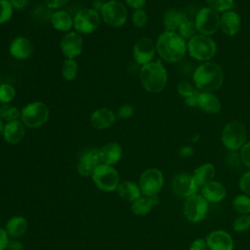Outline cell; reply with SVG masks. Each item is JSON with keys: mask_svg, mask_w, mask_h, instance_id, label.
I'll list each match as a JSON object with an SVG mask.
<instances>
[{"mask_svg": "<svg viewBox=\"0 0 250 250\" xmlns=\"http://www.w3.org/2000/svg\"><path fill=\"white\" fill-rule=\"evenodd\" d=\"M187 15L179 10L170 9L163 16V25L167 31H177L181 24L187 21Z\"/></svg>", "mask_w": 250, "mask_h": 250, "instance_id": "obj_25", "label": "cell"}, {"mask_svg": "<svg viewBox=\"0 0 250 250\" xmlns=\"http://www.w3.org/2000/svg\"><path fill=\"white\" fill-rule=\"evenodd\" d=\"M208 211V201L198 194H194L187 198L184 205L185 217L191 223H198L202 221Z\"/></svg>", "mask_w": 250, "mask_h": 250, "instance_id": "obj_12", "label": "cell"}, {"mask_svg": "<svg viewBox=\"0 0 250 250\" xmlns=\"http://www.w3.org/2000/svg\"><path fill=\"white\" fill-rule=\"evenodd\" d=\"M156 52V45L150 38H140L134 45L133 56L137 63L145 65L152 62Z\"/></svg>", "mask_w": 250, "mask_h": 250, "instance_id": "obj_13", "label": "cell"}, {"mask_svg": "<svg viewBox=\"0 0 250 250\" xmlns=\"http://www.w3.org/2000/svg\"><path fill=\"white\" fill-rule=\"evenodd\" d=\"M8 235L17 238L25 233L27 230V222L26 220L21 216H15L12 217L6 224V229Z\"/></svg>", "mask_w": 250, "mask_h": 250, "instance_id": "obj_29", "label": "cell"}, {"mask_svg": "<svg viewBox=\"0 0 250 250\" xmlns=\"http://www.w3.org/2000/svg\"><path fill=\"white\" fill-rule=\"evenodd\" d=\"M232 228H233V230L238 232L247 230L250 228V215L244 214L236 217L232 224Z\"/></svg>", "mask_w": 250, "mask_h": 250, "instance_id": "obj_38", "label": "cell"}, {"mask_svg": "<svg viewBox=\"0 0 250 250\" xmlns=\"http://www.w3.org/2000/svg\"><path fill=\"white\" fill-rule=\"evenodd\" d=\"M197 189L198 185L194 178L188 174H179L172 182V190L180 197L188 198L194 195Z\"/></svg>", "mask_w": 250, "mask_h": 250, "instance_id": "obj_14", "label": "cell"}, {"mask_svg": "<svg viewBox=\"0 0 250 250\" xmlns=\"http://www.w3.org/2000/svg\"><path fill=\"white\" fill-rule=\"evenodd\" d=\"M134 107L131 104H123L117 111V117L120 119H128L134 114Z\"/></svg>", "mask_w": 250, "mask_h": 250, "instance_id": "obj_43", "label": "cell"}, {"mask_svg": "<svg viewBox=\"0 0 250 250\" xmlns=\"http://www.w3.org/2000/svg\"><path fill=\"white\" fill-rule=\"evenodd\" d=\"M241 25V20L239 15L231 10L226 11L220 17V28L224 34L232 36L235 35Z\"/></svg>", "mask_w": 250, "mask_h": 250, "instance_id": "obj_18", "label": "cell"}, {"mask_svg": "<svg viewBox=\"0 0 250 250\" xmlns=\"http://www.w3.org/2000/svg\"><path fill=\"white\" fill-rule=\"evenodd\" d=\"M158 203L157 195L153 196H141L133 201L131 210L137 216H145L150 212V210Z\"/></svg>", "mask_w": 250, "mask_h": 250, "instance_id": "obj_26", "label": "cell"}, {"mask_svg": "<svg viewBox=\"0 0 250 250\" xmlns=\"http://www.w3.org/2000/svg\"><path fill=\"white\" fill-rule=\"evenodd\" d=\"M44 2L51 9H59L63 7L68 0H44Z\"/></svg>", "mask_w": 250, "mask_h": 250, "instance_id": "obj_47", "label": "cell"}, {"mask_svg": "<svg viewBox=\"0 0 250 250\" xmlns=\"http://www.w3.org/2000/svg\"><path fill=\"white\" fill-rule=\"evenodd\" d=\"M24 136V125L20 120H14L7 122L3 129L4 140L11 144L16 145L20 143Z\"/></svg>", "mask_w": 250, "mask_h": 250, "instance_id": "obj_19", "label": "cell"}, {"mask_svg": "<svg viewBox=\"0 0 250 250\" xmlns=\"http://www.w3.org/2000/svg\"><path fill=\"white\" fill-rule=\"evenodd\" d=\"M188 250H209V247L205 239L196 238L190 243Z\"/></svg>", "mask_w": 250, "mask_h": 250, "instance_id": "obj_44", "label": "cell"}, {"mask_svg": "<svg viewBox=\"0 0 250 250\" xmlns=\"http://www.w3.org/2000/svg\"><path fill=\"white\" fill-rule=\"evenodd\" d=\"M202 196L208 202H219L222 201L227 194L226 188L217 181H212L209 184L202 187Z\"/></svg>", "mask_w": 250, "mask_h": 250, "instance_id": "obj_24", "label": "cell"}, {"mask_svg": "<svg viewBox=\"0 0 250 250\" xmlns=\"http://www.w3.org/2000/svg\"><path fill=\"white\" fill-rule=\"evenodd\" d=\"M167 71L159 62H151L142 66L140 71V81L142 86L150 93L162 91L167 83Z\"/></svg>", "mask_w": 250, "mask_h": 250, "instance_id": "obj_3", "label": "cell"}, {"mask_svg": "<svg viewBox=\"0 0 250 250\" xmlns=\"http://www.w3.org/2000/svg\"><path fill=\"white\" fill-rule=\"evenodd\" d=\"M247 137L245 126L236 120L229 122L222 131V143L229 150H237L243 146Z\"/></svg>", "mask_w": 250, "mask_h": 250, "instance_id": "obj_6", "label": "cell"}, {"mask_svg": "<svg viewBox=\"0 0 250 250\" xmlns=\"http://www.w3.org/2000/svg\"><path fill=\"white\" fill-rule=\"evenodd\" d=\"M3 129H4V126H3L2 120L0 119V137L3 135Z\"/></svg>", "mask_w": 250, "mask_h": 250, "instance_id": "obj_52", "label": "cell"}, {"mask_svg": "<svg viewBox=\"0 0 250 250\" xmlns=\"http://www.w3.org/2000/svg\"><path fill=\"white\" fill-rule=\"evenodd\" d=\"M188 50L186 40L175 31L162 32L156 41V51L160 58L168 62L181 61Z\"/></svg>", "mask_w": 250, "mask_h": 250, "instance_id": "obj_1", "label": "cell"}, {"mask_svg": "<svg viewBox=\"0 0 250 250\" xmlns=\"http://www.w3.org/2000/svg\"><path fill=\"white\" fill-rule=\"evenodd\" d=\"M51 23L59 31H68L73 25V19L64 11H57L51 16Z\"/></svg>", "mask_w": 250, "mask_h": 250, "instance_id": "obj_30", "label": "cell"}, {"mask_svg": "<svg viewBox=\"0 0 250 250\" xmlns=\"http://www.w3.org/2000/svg\"><path fill=\"white\" fill-rule=\"evenodd\" d=\"M164 185L162 172L156 168H149L144 171L139 179V187L144 195L153 196L161 190Z\"/></svg>", "mask_w": 250, "mask_h": 250, "instance_id": "obj_10", "label": "cell"}, {"mask_svg": "<svg viewBox=\"0 0 250 250\" xmlns=\"http://www.w3.org/2000/svg\"><path fill=\"white\" fill-rule=\"evenodd\" d=\"M101 14L104 21L112 26L120 27L127 20V10L125 6L117 0H109L101 5Z\"/></svg>", "mask_w": 250, "mask_h": 250, "instance_id": "obj_8", "label": "cell"}, {"mask_svg": "<svg viewBox=\"0 0 250 250\" xmlns=\"http://www.w3.org/2000/svg\"><path fill=\"white\" fill-rule=\"evenodd\" d=\"M232 208L240 215L250 213V197L246 194H238L232 200Z\"/></svg>", "mask_w": 250, "mask_h": 250, "instance_id": "obj_31", "label": "cell"}, {"mask_svg": "<svg viewBox=\"0 0 250 250\" xmlns=\"http://www.w3.org/2000/svg\"><path fill=\"white\" fill-rule=\"evenodd\" d=\"M177 91H178L179 95H181L185 99V98H188L190 95H192L196 90L190 82H188L187 80H182L178 84Z\"/></svg>", "mask_w": 250, "mask_h": 250, "instance_id": "obj_39", "label": "cell"}, {"mask_svg": "<svg viewBox=\"0 0 250 250\" xmlns=\"http://www.w3.org/2000/svg\"><path fill=\"white\" fill-rule=\"evenodd\" d=\"M192 177L198 187H203L213 181L215 177V167L211 163L201 164L193 171Z\"/></svg>", "mask_w": 250, "mask_h": 250, "instance_id": "obj_27", "label": "cell"}, {"mask_svg": "<svg viewBox=\"0 0 250 250\" xmlns=\"http://www.w3.org/2000/svg\"><path fill=\"white\" fill-rule=\"evenodd\" d=\"M132 21L136 27H143L147 22V15L143 9L135 10L132 15Z\"/></svg>", "mask_w": 250, "mask_h": 250, "instance_id": "obj_40", "label": "cell"}, {"mask_svg": "<svg viewBox=\"0 0 250 250\" xmlns=\"http://www.w3.org/2000/svg\"><path fill=\"white\" fill-rule=\"evenodd\" d=\"M90 121L96 129L104 130L113 125L115 122V115L110 109L100 108L91 114Z\"/></svg>", "mask_w": 250, "mask_h": 250, "instance_id": "obj_20", "label": "cell"}, {"mask_svg": "<svg viewBox=\"0 0 250 250\" xmlns=\"http://www.w3.org/2000/svg\"><path fill=\"white\" fill-rule=\"evenodd\" d=\"M198 107L206 113L216 114L221 111L222 104L212 92H200L198 95Z\"/></svg>", "mask_w": 250, "mask_h": 250, "instance_id": "obj_21", "label": "cell"}, {"mask_svg": "<svg viewBox=\"0 0 250 250\" xmlns=\"http://www.w3.org/2000/svg\"><path fill=\"white\" fill-rule=\"evenodd\" d=\"M100 154L103 164L112 166L120 160L122 156V147L117 143H108L100 148Z\"/></svg>", "mask_w": 250, "mask_h": 250, "instance_id": "obj_23", "label": "cell"}, {"mask_svg": "<svg viewBox=\"0 0 250 250\" xmlns=\"http://www.w3.org/2000/svg\"><path fill=\"white\" fill-rule=\"evenodd\" d=\"M239 188L246 195H250V171L245 172L239 180Z\"/></svg>", "mask_w": 250, "mask_h": 250, "instance_id": "obj_41", "label": "cell"}, {"mask_svg": "<svg viewBox=\"0 0 250 250\" xmlns=\"http://www.w3.org/2000/svg\"><path fill=\"white\" fill-rule=\"evenodd\" d=\"M9 235L7 231L0 227V250H5L8 247Z\"/></svg>", "mask_w": 250, "mask_h": 250, "instance_id": "obj_46", "label": "cell"}, {"mask_svg": "<svg viewBox=\"0 0 250 250\" xmlns=\"http://www.w3.org/2000/svg\"><path fill=\"white\" fill-rule=\"evenodd\" d=\"M209 7L216 12H226L233 7L234 0H206Z\"/></svg>", "mask_w": 250, "mask_h": 250, "instance_id": "obj_35", "label": "cell"}, {"mask_svg": "<svg viewBox=\"0 0 250 250\" xmlns=\"http://www.w3.org/2000/svg\"><path fill=\"white\" fill-rule=\"evenodd\" d=\"M21 117L20 110L10 104H2L0 105V119L5 120L7 122L18 120V118Z\"/></svg>", "mask_w": 250, "mask_h": 250, "instance_id": "obj_32", "label": "cell"}, {"mask_svg": "<svg viewBox=\"0 0 250 250\" xmlns=\"http://www.w3.org/2000/svg\"><path fill=\"white\" fill-rule=\"evenodd\" d=\"M193 153V148L191 146H184L181 150H180V154L183 157H188Z\"/></svg>", "mask_w": 250, "mask_h": 250, "instance_id": "obj_51", "label": "cell"}, {"mask_svg": "<svg viewBox=\"0 0 250 250\" xmlns=\"http://www.w3.org/2000/svg\"><path fill=\"white\" fill-rule=\"evenodd\" d=\"M13 6L9 0H0V23H5L12 18Z\"/></svg>", "mask_w": 250, "mask_h": 250, "instance_id": "obj_37", "label": "cell"}, {"mask_svg": "<svg viewBox=\"0 0 250 250\" xmlns=\"http://www.w3.org/2000/svg\"><path fill=\"white\" fill-rule=\"evenodd\" d=\"M16 96L14 87L10 84H0V103L9 104Z\"/></svg>", "mask_w": 250, "mask_h": 250, "instance_id": "obj_36", "label": "cell"}, {"mask_svg": "<svg viewBox=\"0 0 250 250\" xmlns=\"http://www.w3.org/2000/svg\"><path fill=\"white\" fill-rule=\"evenodd\" d=\"M192 80L201 92H213L222 86L224 72L218 63L206 62L195 68Z\"/></svg>", "mask_w": 250, "mask_h": 250, "instance_id": "obj_2", "label": "cell"}, {"mask_svg": "<svg viewBox=\"0 0 250 250\" xmlns=\"http://www.w3.org/2000/svg\"><path fill=\"white\" fill-rule=\"evenodd\" d=\"M196 32H197V29L195 26V22L193 21H189V20L185 21L178 29V33L185 40L191 39L192 37H194L196 35Z\"/></svg>", "mask_w": 250, "mask_h": 250, "instance_id": "obj_34", "label": "cell"}, {"mask_svg": "<svg viewBox=\"0 0 250 250\" xmlns=\"http://www.w3.org/2000/svg\"><path fill=\"white\" fill-rule=\"evenodd\" d=\"M10 53L19 60L27 59L32 53V45L30 41L22 36L15 38L10 44Z\"/></svg>", "mask_w": 250, "mask_h": 250, "instance_id": "obj_22", "label": "cell"}, {"mask_svg": "<svg viewBox=\"0 0 250 250\" xmlns=\"http://www.w3.org/2000/svg\"><path fill=\"white\" fill-rule=\"evenodd\" d=\"M91 177L96 187L103 191H113L120 184L117 170L113 166L103 163L96 167Z\"/></svg>", "mask_w": 250, "mask_h": 250, "instance_id": "obj_5", "label": "cell"}, {"mask_svg": "<svg viewBox=\"0 0 250 250\" xmlns=\"http://www.w3.org/2000/svg\"><path fill=\"white\" fill-rule=\"evenodd\" d=\"M100 24V16L97 10L86 8L76 13L73 18V26L81 34H89L95 31Z\"/></svg>", "mask_w": 250, "mask_h": 250, "instance_id": "obj_11", "label": "cell"}, {"mask_svg": "<svg viewBox=\"0 0 250 250\" xmlns=\"http://www.w3.org/2000/svg\"><path fill=\"white\" fill-rule=\"evenodd\" d=\"M195 26L197 31L202 35H212L220 27V16L218 12L210 7L200 9L195 16Z\"/></svg>", "mask_w": 250, "mask_h": 250, "instance_id": "obj_9", "label": "cell"}, {"mask_svg": "<svg viewBox=\"0 0 250 250\" xmlns=\"http://www.w3.org/2000/svg\"><path fill=\"white\" fill-rule=\"evenodd\" d=\"M240 159L245 166L250 168V142L245 143L240 148Z\"/></svg>", "mask_w": 250, "mask_h": 250, "instance_id": "obj_42", "label": "cell"}, {"mask_svg": "<svg viewBox=\"0 0 250 250\" xmlns=\"http://www.w3.org/2000/svg\"><path fill=\"white\" fill-rule=\"evenodd\" d=\"M209 250H233V240L230 234L225 230H214L206 236Z\"/></svg>", "mask_w": 250, "mask_h": 250, "instance_id": "obj_17", "label": "cell"}, {"mask_svg": "<svg viewBox=\"0 0 250 250\" xmlns=\"http://www.w3.org/2000/svg\"><path fill=\"white\" fill-rule=\"evenodd\" d=\"M187 47L190 57L203 62L211 60L217 52L216 42L210 36L202 34H196L189 39Z\"/></svg>", "mask_w": 250, "mask_h": 250, "instance_id": "obj_4", "label": "cell"}, {"mask_svg": "<svg viewBox=\"0 0 250 250\" xmlns=\"http://www.w3.org/2000/svg\"><path fill=\"white\" fill-rule=\"evenodd\" d=\"M124 1L129 7L135 10L142 9L146 5V0H124Z\"/></svg>", "mask_w": 250, "mask_h": 250, "instance_id": "obj_48", "label": "cell"}, {"mask_svg": "<svg viewBox=\"0 0 250 250\" xmlns=\"http://www.w3.org/2000/svg\"><path fill=\"white\" fill-rule=\"evenodd\" d=\"M7 248H9L10 250H22L23 246L20 241L16 239H12V240H9Z\"/></svg>", "mask_w": 250, "mask_h": 250, "instance_id": "obj_50", "label": "cell"}, {"mask_svg": "<svg viewBox=\"0 0 250 250\" xmlns=\"http://www.w3.org/2000/svg\"><path fill=\"white\" fill-rule=\"evenodd\" d=\"M13 8L17 10H24L28 4L27 0H9Z\"/></svg>", "mask_w": 250, "mask_h": 250, "instance_id": "obj_49", "label": "cell"}, {"mask_svg": "<svg viewBox=\"0 0 250 250\" xmlns=\"http://www.w3.org/2000/svg\"><path fill=\"white\" fill-rule=\"evenodd\" d=\"M83 48V39L77 32H68L61 40V49L67 59H74L79 56Z\"/></svg>", "mask_w": 250, "mask_h": 250, "instance_id": "obj_16", "label": "cell"}, {"mask_svg": "<svg viewBox=\"0 0 250 250\" xmlns=\"http://www.w3.org/2000/svg\"><path fill=\"white\" fill-rule=\"evenodd\" d=\"M199 91H195L192 95H190L188 98H185V104L190 107H194V106H198V95H199Z\"/></svg>", "mask_w": 250, "mask_h": 250, "instance_id": "obj_45", "label": "cell"}, {"mask_svg": "<svg viewBox=\"0 0 250 250\" xmlns=\"http://www.w3.org/2000/svg\"><path fill=\"white\" fill-rule=\"evenodd\" d=\"M102 163L100 148H90L85 150L77 164V172L82 177H89L92 176L94 170L97 166Z\"/></svg>", "mask_w": 250, "mask_h": 250, "instance_id": "obj_15", "label": "cell"}, {"mask_svg": "<svg viewBox=\"0 0 250 250\" xmlns=\"http://www.w3.org/2000/svg\"><path fill=\"white\" fill-rule=\"evenodd\" d=\"M77 71H78V65H77V62L74 61V59H66L63 62L62 67V77L65 80L67 81L73 80L77 75Z\"/></svg>", "mask_w": 250, "mask_h": 250, "instance_id": "obj_33", "label": "cell"}, {"mask_svg": "<svg viewBox=\"0 0 250 250\" xmlns=\"http://www.w3.org/2000/svg\"><path fill=\"white\" fill-rule=\"evenodd\" d=\"M49 117L47 105L41 102H33L26 104L21 111V119L28 128H38L43 125Z\"/></svg>", "mask_w": 250, "mask_h": 250, "instance_id": "obj_7", "label": "cell"}, {"mask_svg": "<svg viewBox=\"0 0 250 250\" xmlns=\"http://www.w3.org/2000/svg\"><path fill=\"white\" fill-rule=\"evenodd\" d=\"M116 190L118 195L121 198L127 201H132V202L138 199L139 197H141V193H142L140 187L130 181L121 182L118 185Z\"/></svg>", "mask_w": 250, "mask_h": 250, "instance_id": "obj_28", "label": "cell"}]
</instances>
